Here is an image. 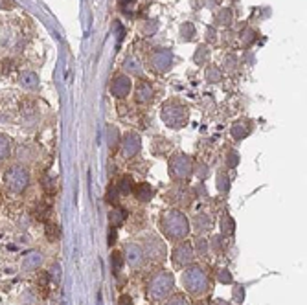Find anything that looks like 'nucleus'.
Returning a JSON list of instances; mask_svg holds the SVG:
<instances>
[{
	"label": "nucleus",
	"mask_w": 307,
	"mask_h": 305,
	"mask_svg": "<svg viewBox=\"0 0 307 305\" xmlns=\"http://www.w3.org/2000/svg\"><path fill=\"white\" fill-rule=\"evenodd\" d=\"M164 120L168 122L170 127H182L188 120V110L184 107H171V105H165L164 113H162Z\"/></svg>",
	"instance_id": "obj_1"
},
{
	"label": "nucleus",
	"mask_w": 307,
	"mask_h": 305,
	"mask_svg": "<svg viewBox=\"0 0 307 305\" xmlns=\"http://www.w3.org/2000/svg\"><path fill=\"white\" fill-rule=\"evenodd\" d=\"M170 173L179 180H184L189 177V171H191V164H189V158L186 155H175L170 162Z\"/></svg>",
	"instance_id": "obj_2"
},
{
	"label": "nucleus",
	"mask_w": 307,
	"mask_h": 305,
	"mask_svg": "<svg viewBox=\"0 0 307 305\" xmlns=\"http://www.w3.org/2000/svg\"><path fill=\"white\" fill-rule=\"evenodd\" d=\"M165 219L170 221L171 228H165V230H168V234H170L171 237H182V235L188 232V221H186V219L180 215V213L171 211V213H168V217H165Z\"/></svg>",
	"instance_id": "obj_3"
},
{
	"label": "nucleus",
	"mask_w": 307,
	"mask_h": 305,
	"mask_svg": "<svg viewBox=\"0 0 307 305\" xmlns=\"http://www.w3.org/2000/svg\"><path fill=\"white\" fill-rule=\"evenodd\" d=\"M26 182H28V173H26L22 168L11 169V173L8 175V184H10L11 189H15V191H20V189L26 188Z\"/></svg>",
	"instance_id": "obj_4"
},
{
	"label": "nucleus",
	"mask_w": 307,
	"mask_h": 305,
	"mask_svg": "<svg viewBox=\"0 0 307 305\" xmlns=\"http://www.w3.org/2000/svg\"><path fill=\"white\" fill-rule=\"evenodd\" d=\"M184 283H188V289H191L193 292L204 291V285H206V280H204V274L199 270V268H193L188 276H184Z\"/></svg>",
	"instance_id": "obj_5"
},
{
	"label": "nucleus",
	"mask_w": 307,
	"mask_h": 305,
	"mask_svg": "<svg viewBox=\"0 0 307 305\" xmlns=\"http://www.w3.org/2000/svg\"><path fill=\"white\" fill-rule=\"evenodd\" d=\"M140 147H142V142L136 134H129V136L123 138V156L125 158H131V156L136 155Z\"/></svg>",
	"instance_id": "obj_6"
},
{
	"label": "nucleus",
	"mask_w": 307,
	"mask_h": 305,
	"mask_svg": "<svg viewBox=\"0 0 307 305\" xmlns=\"http://www.w3.org/2000/svg\"><path fill=\"white\" fill-rule=\"evenodd\" d=\"M113 92L114 96H118V98H122V96H125L129 92V89H131V79L129 77H125V75H118L116 79L113 81Z\"/></svg>",
	"instance_id": "obj_7"
},
{
	"label": "nucleus",
	"mask_w": 307,
	"mask_h": 305,
	"mask_svg": "<svg viewBox=\"0 0 307 305\" xmlns=\"http://www.w3.org/2000/svg\"><path fill=\"white\" fill-rule=\"evenodd\" d=\"M134 193H136V197L140 199V201H149V199L153 197V189L149 184L142 182V184H138L136 189H134Z\"/></svg>",
	"instance_id": "obj_8"
},
{
	"label": "nucleus",
	"mask_w": 307,
	"mask_h": 305,
	"mask_svg": "<svg viewBox=\"0 0 307 305\" xmlns=\"http://www.w3.org/2000/svg\"><path fill=\"white\" fill-rule=\"evenodd\" d=\"M151 99V89H149V85L144 81V83H140V87H138V101H149Z\"/></svg>",
	"instance_id": "obj_9"
},
{
	"label": "nucleus",
	"mask_w": 307,
	"mask_h": 305,
	"mask_svg": "<svg viewBox=\"0 0 307 305\" xmlns=\"http://www.w3.org/2000/svg\"><path fill=\"white\" fill-rule=\"evenodd\" d=\"M131 179H127V177H123L122 180H120V193L122 195H125V193H129L131 191Z\"/></svg>",
	"instance_id": "obj_10"
},
{
	"label": "nucleus",
	"mask_w": 307,
	"mask_h": 305,
	"mask_svg": "<svg viewBox=\"0 0 307 305\" xmlns=\"http://www.w3.org/2000/svg\"><path fill=\"white\" fill-rule=\"evenodd\" d=\"M6 153H8V142L4 136H0V158H4Z\"/></svg>",
	"instance_id": "obj_11"
},
{
	"label": "nucleus",
	"mask_w": 307,
	"mask_h": 305,
	"mask_svg": "<svg viewBox=\"0 0 307 305\" xmlns=\"http://www.w3.org/2000/svg\"><path fill=\"white\" fill-rule=\"evenodd\" d=\"M120 305H132L131 298H129V296H122V301H120Z\"/></svg>",
	"instance_id": "obj_12"
},
{
	"label": "nucleus",
	"mask_w": 307,
	"mask_h": 305,
	"mask_svg": "<svg viewBox=\"0 0 307 305\" xmlns=\"http://www.w3.org/2000/svg\"><path fill=\"white\" fill-rule=\"evenodd\" d=\"M170 305H186V303H184V300H182V298H175V301H171Z\"/></svg>",
	"instance_id": "obj_13"
}]
</instances>
